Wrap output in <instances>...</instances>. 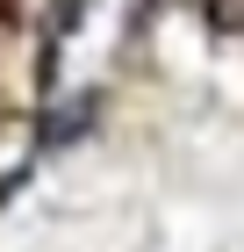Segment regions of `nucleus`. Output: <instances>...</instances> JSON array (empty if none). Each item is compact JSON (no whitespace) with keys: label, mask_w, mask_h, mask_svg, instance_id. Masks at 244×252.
I'll list each match as a JSON object with an SVG mask.
<instances>
[{"label":"nucleus","mask_w":244,"mask_h":252,"mask_svg":"<svg viewBox=\"0 0 244 252\" xmlns=\"http://www.w3.org/2000/svg\"><path fill=\"white\" fill-rule=\"evenodd\" d=\"M86 123H94V94H72L57 116H43V152H65V144H72Z\"/></svg>","instance_id":"obj_1"}]
</instances>
